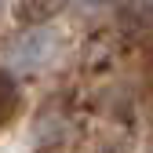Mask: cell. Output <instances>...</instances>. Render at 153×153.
<instances>
[{
	"instance_id": "1",
	"label": "cell",
	"mask_w": 153,
	"mask_h": 153,
	"mask_svg": "<svg viewBox=\"0 0 153 153\" xmlns=\"http://www.w3.org/2000/svg\"><path fill=\"white\" fill-rule=\"evenodd\" d=\"M55 48H59V36H55L51 29H29L26 36H18L15 48H11V66L15 69H22V73H36V69H44L51 62V55Z\"/></svg>"
},
{
	"instance_id": "2",
	"label": "cell",
	"mask_w": 153,
	"mask_h": 153,
	"mask_svg": "<svg viewBox=\"0 0 153 153\" xmlns=\"http://www.w3.org/2000/svg\"><path fill=\"white\" fill-rule=\"evenodd\" d=\"M62 7H66V0H22L18 4V18L22 22H40V18L62 11Z\"/></svg>"
},
{
	"instance_id": "3",
	"label": "cell",
	"mask_w": 153,
	"mask_h": 153,
	"mask_svg": "<svg viewBox=\"0 0 153 153\" xmlns=\"http://www.w3.org/2000/svg\"><path fill=\"white\" fill-rule=\"evenodd\" d=\"M15 109H18V88L7 73H0V128L15 117Z\"/></svg>"
}]
</instances>
